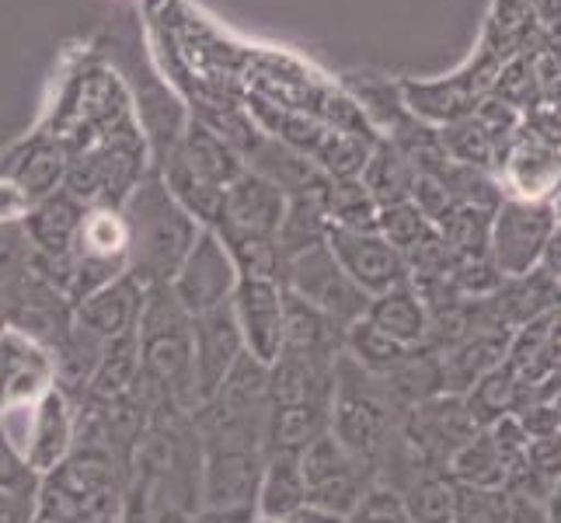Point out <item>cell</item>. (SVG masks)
<instances>
[{
	"label": "cell",
	"mask_w": 561,
	"mask_h": 523,
	"mask_svg": "<svg viewBox=\"0 0 561 523\" xmlns=\"http://www.w3.org/2000/svg\"><path fill=\"white\" fill-rule=\"evenodd\" d=\"M126 273L140 286H168L199 238V224L175 203L161 171H147L123 203Z\"/></svg>",
	"instance_id": "1"
},
{
	"label": "cell",
	"mask_w": 561,
	"mask_h": 523,
	"mask_svg": "<svg viewBox=\"0 0 561 523\" xmlns=\"http://www.w3.org/2000/svg\"><path fill=\"white\" fill-rule=\"evenodd\" d=\"M140 380L179 409H199L192 380V318L168 286H150L137 321Z\"/></svg>",
	"instance_id": "2"
},
{
	"label": "cell",
	"mask_w": 561,
	"mask_h": 523,
	"mask_svg": "<svg viewBox=\"0 0 561 523\" xmlns=\"http://www.w3.org/2000/svg\"><path fill=\"white\" fill-rule=\"evenodd\" d=\"M502 64H506L502 56H495L485 43H478L471 60L460 64L447 77H436V81L404 77V81H398L401 102L415 120L430 126H450L457 120H468V115H474V109L492 94V84Z\"/></svg>",
	"instance_id": "3"
},
{
	"label": "cell",
	"mask_w": 561,
	"mask_h": 523,
	"mask_svg": "<svg viewBox=\"0 0 561 523\" xmlns=\"http://www.w3.org/2000/svg\"><path fill=\"white\" fill-rule=\"evenodd\" d=\"M387 395L380 377H370L350 360H335V387H332V422L328 430L345 451L359 461H370L387 433Z\"/></svg>",
	"instance_id": "4"
},
{
	"label": "cell",
	"mask_w": 561,
	"mask_h": 523,
	"mask_svg": "<svg viewBox=\"0 0 561 523\" xmlns=\"http://www.w3.org/2000/svg\"><path fill=\"white\" fill-rule=\"evenodd\" d=\"M554 230H558V217L551 200H519V196L502 200V206L492 217V241H489V255L502 280H519L540 269V259H545V248Z\"/></svg>",
	"instance_id": "5"
},
{
	"label": "cell",
	"mask_w": 561,
	"mask_h": 523,
	"mask_svg": "<svg viewBox=\"0 0 561 523\" xmlns=\"http://www.w3.org/2000/svg\"><path fill=\"white\" fill-rule=\"evenodd\" d=\"M283 286L311 307H318V311L324 318H332L339 328H350L353 321L366 318V307H370V297L345 276V269L332 255L328 241L304 251L297 259H289Z\"/></svg>",
	"instance_id": "6"
},
{
	"label": "cell",
	"mask_w": 561,
	"mask_h": 523,
	"mask_svg": "<svg viewBox=\"0 0 561 523\" xmlns=\"http://www.w3.org/2000/svg\"><path fill=\"white\" fill-rule=\"evenodd\" d=\"M238 283H241V273L234 259H230L227 245L220 241L217 230L203 227L196 245L188 248L185 262L179 265L175 280L168 283V289L185 307V315L196 318V315L217 311V307L230 304Z\"/></svg>",
	"instance_id": "7"
},
{
	"label": "cell",
	"mask_w": 561,
	"mask_h": 523,
	"mask_svg": "<svg viewBox=\"0 0 561 523\" xmlns=\"http://www.w3.org/2000/svg\"><path fill=\"white\" fill-rule=\"evenodd\" d=\"M286 213V196L255 171H241L224 189L220 213L209 230H217L220 241H276V230Z\"/></svg>",
	"instance_id": "8"
},
{
	"label": "cell",
	"mask_w": 561,
	"mask_h": 523,
	"mask_svg": "<svg viewBox=\"0 0 561 523\" xmlns=\"http://www.w3.org/2000/svg\"><path fill=\"white\" fill-rule=\"evenodd\" d=\"M56 356L22 325L0 328V416L28 409L56 387Z\"/></svg>",
	"instance_id": "9"
},
{
	"label": "cell",
	"mask_w": 561,
	"mask_h": 523,
	"mask_svg": "<svg viewBox=\"0 0 561 523\" xmlns=\"http://www.w3.org/2000/svg\"><path fill=\"white\" fill-rule=\"evenodd\" d=\"M244 353L262 366H273L286 339V289L273 280H244L230 297Z\"/></svg>",
	"instance_id": "10"
},
{
	"label": "cell",
	"mask_w": 561,
	"mask_h": 523,
	"mask_svg": "<svg viewBox=\"0 0 561 523\" xmlns=\"http://www.w3.org/2000/svg\"><path fill=\"white\" fill-rule=\"evenodd\" d=\"M328 248H332V255L345 269V276H350L370 300L387 294V289L412 283L409 262H404L401 251L394 245H387L377 230L332 227L328 230Z\"/></svg>",
	"instance_id": "11"
},
{
	"label": "cell",
	"mask_w": 561,
	"mask_h": 523,
	"mask_svg": "<svg viewBox=\"0 0 561 523\" xmlns=\"http://www.w3.org/2000/svg\"><path fill=\"white\" fill-rule=\"evenodd\" d=\"M241 356H244V342L230 304L192 318V380H196L199 405H206L220 391Z\"/></svg>",
	"instance_id": "12"
},
{
	"label": "cell",
	"mask_w": 561,
	"mask_h": 523,
	"mask_svg": "<svg viewBox=\"0 0 561 523\" xmlns=\"http://www.w3.org/2000/svg\"><path fill=\"white\" fill-rule=\"evenodd\" d=\"M77 443V416L70 395L64 387H49V391L32 405L28 412V433L22 440V451L38 478L53 475L60 464L73 454Z\"/></svg>",
	"instance_id": "13"
},
{
	"label": "cell",
	"mask_w": 561,
	"mask_h": 523,
	"mask_svg": "<svg viewBox=\"0 0 561 523\" xmlns=\"http://www.w3.org/2000/svg\"><path fill=\"white\" fill-rule=\"evenodd\" d=\"M474 433L478 425L460 395H433L415 401L409 416V443L430 461H450Z\"/></svg>",
	"instance_id": "14"
},
{
	"label": "cell",
	"mask_w": 561,
	"mask_h": 523,
	"mask_svg": "<svg viewBox=\"0 0 561 523\" xmlns=\"http://www.w3.org/2000/svg\"><path fill=\"white\" fill-rule=\"evenodd\" d=\"M144 297H147V286H140L126 273L73 304V328H81L84 336L99 342L133 336L144 311Z\"/></svg>",
	"instance_id": "15"
},
{
	"label": "cell",
	"mask_w": 561,
	"mask_h": 523,
	"mask_svg": "<svg viewBox=\"0 0 561 523\" xmlns=\"http://www.w3.org/2000/svg\"><path fill=\"white\" fill-rule=\"evenodd\" d=\"M510 356V332L499 328H474V332L460 336L443 353H436V374L443 395H468L471 387L502 366Z\"/></svg>",
	"instance_id": "16"
},
{
	"label": "cell",
	"mask_w": 561,
	"mask_h": 523,
	"mask_svg": "<svg viewBox=\"0 0 561 523\" xmlns=\"http://www.w3.org/2000/svg\"><path fill=\"white\" fill-rule=\"evenodd\" d=\"M88 217V206L77 203L67 189H56L53 196L28 206L22 217V235L28 241V255L38 259H64L73 251L77 235H81Z\"/></svg>",
	"instance_id": "17"
},
{
	"label": "cell",
	"mask_w": 561,
	"mask_h": 523,
	"mask_svg": "<svg viewBox=\"0 0 561 523\" xmlns=\"http://www.w3.org/2000/svg\"><path fill=\"white\" fill-rule=\"evenodd\" d=\"M67 168H70L67 150L56 144L46 129H38L0 161V179L14 182L32 203H38L53 196L56 189H64Z\"/></svg>",
	"instance_id": "18"
},
{
	"label": "cell",
	"mask_w": 561,
	"mask_h": 523,
	"mask_svg": "<svg viewBox=\"0 0 561 523\" xmlns=\"http://www.w3.org/2000/svg\"><path fill=\"white\" fill-rule=\"evenodd\" d=\"M499 179L519 200H551L554 189L561 185V147L519 129Z\"/></svg>",
	"instance_id": "19"
},
{
	"label": "cell",
	"mask_w": 561,
	"mask_h": 523,
	"mask_svg": "<svg viewBox=\"0 0 561 523\" xmlns=\"http://www.w3.org/2000/svg\"><path fill=\"white\" fill-rule=\"evenodd\" d=\"M168 161H179L188 174H196L199 182L220 189V192L244 171L241 154L230 144H224L209 126H203L199 120H192V115H188L185 133H182L175 154H171Z\"/></svg>",
	"instance_id": "20"
},
{
	"label": "cell",
	"mask_w": 561,
	"mask_h": 523,
	"mask_svg": "<svg viewBox=\"0 0 561 523\" xmlns=\"http://www.w3.org/2000/svg\"><path fill=\"white\" fill-rule=\"evenodd\" d=\"M366 321L374 328H380L383 336H391L394 342L409 345V349H430L433 339V318H430V307L419 297V289L409 286H398V289H387V294L374 297L370 307H366Z\"/></svg>",
	"instance_id": "21"
},
{
	"label": "cell",
	"mask_w": 561,
	"mask_h": 523,
	"mask_svg": "<svg viewBox=\"0 0 561 523\" xmlns=\"http://www.w3.org/2000/svg\"><path fill=\"white\" fill-rule=\"evenodd\" d=\"M307 507V481L297 454H265V468L255 496V516L294 520Z\"/></svg>",
	"instance_id": "22"
},
{
	"label": "cell",
	"mask_w": 561,
	"mask_h": 523,
	"mask_svg": "<svg viewBox=\"0 0 561 523\" xmlns=\"http://www.w3.org/2000/svg\"><path fill=\"white\" fill-rule=\"evenodd\" d=\"M540 29L545 25H540L530 0H492L478 43H485L495 56L510 60V56L524 53L537 43Z\"/></svg>",
	"instance_id": "23"
},
{
	"label": "cell",
	"mask_w": 561,
	"mask_h": 523,
	"mask_svg": "<svg viewBox=\"0 0 561 523\" xmlns=\"http://www.w3.org/2000/svg\"><path fill=\"white\" fill-rule=\"evenodd\" d=\"M513 464L499 454L492 443L489 430H478L463 447L447 461V478L460 489H474V492H495L506 489Z\"/></svg>",
	"instance_id": "24"
},
{
	"label": "cell",
	"mask_w": 561,
	"mask_h": 523,
	"mask_svg": "<svg viewBox=\"0 0 561 523\" xmlns=\"http://www.w3.org/2000/svg\"><path fill=\"white\" fill-rule=\"evenodd\" d=\"M342 353L350 356L359 371H366L370 377H394L404 363H409L412 356H419L422 349H409L394 342L391 336H383L380 328H374L366 318L353 321L350 328H345V339H342Z\"/></svg>",
	"instance_id": "25"
},
{
	"label": "cell",
	"mask_w": 561,
	"mask_h": 523,
	"mask_svg": "<svg viewBox=\"0 0 561 523\" xmlns=\"http://www.w3.org/2000/svg\"><path fill=\"white\" fill-rule=\"evenodd\" d=\"M140 384V345H137V332L105 342L99 363L88 377V391L99 401H123L133 395V387Z\"/></svg>",
	"instance_id": "26"
},
{
	"label": "cell",
	"mask_w": 561,
	"mask_h": 523,
	"mask_svg": "<svg viewBox=\"0 0 561 523\" xmlns=\"http://www.w3.org/2000/svg\"><path fill=\"white\" fill-rule=\"evenodd\" d=\"M415 168L404 154L380 137L370 150V161H366L359 182L366 185V192L374 196L377 206H394V203H409L412 200V185H415Z\"/></svg>",
	"instance_id": "27"
},
{
	"label": "cell",
	"mask_w": 561,
	"mask_h": 523,
	"mask_svg": "<svg viewBox=\"0 0 561 523\" xmlns=\"http://www.w3.org/2000/svg\"><path fill=\"white\" fill-rule=\"evenodd\" d=\"M321 196H324V192H321ZM321 196H294V200H286L283 224L276 230V248H279V255L286 262L328 241V230H332V224H328V213H324Z\"/></svg>",
	"instance_id": "28"
},
{
	"label": "cell",
	"mask_w": 561,
	"mask_h": 523,
	"mask_svg": "<svg viewBox=\"0 0 561 523\" xmlns=\"http://www.w3.org/2000/svg\"><path fill=\"white\" fill-rule=\"evenodd\" d=\"M468 412L474 419L478 430H489V425L502 416H510L519 409V398H524V384H519V374L510 363L495 366L492 374L481 377L468 395H460Z\"/></svg>",
	"instance_id": "29"
},
{
	"label": "cell",
	"mask_w": 561,
	"mask_h": 523,
	"mask_svg": "<svg viewBox=\"0 0 561 523\" xmlns=\"http://www.w3.org/2000/svg\"><path fill=\"white\" fill-rule=\"evenodd\" d=\"M492 217H495L492 209L454 203L433 227H436V235L447 241V248L454 251L457 259H478V255H489Z\"/></svg>",
	"instance_id": "30"
},
{
	"label": "cell",
	"mask_w": 561,
	"mask_h": 523,
	"mask_svg": "<svg viewBox=\"0 0 561 523\" xmlns=\"http://www.w3.org/2000/svg\"><path fill=\"white\" fill-rule=\"evenodd\" d=\"M328 224L342 230H377V203L359 179H332L324 189Z\"/></svg>",
	"instance_id": "31"
},
{
	"label": "cell",
	"mask_w": 561,
	"mask_h": 523,
	"mask_svg": "<svg viewBox=\"0 0 561 523\" xmlns=\"http://www.w3.org/2000/svg\"><path fill=\"white\" fill-rule=\"evenodd\" d=\"M297 464H300V475L307 481V492H311V489L324 486V481L356 471L363 461L345 451L342 443L332 436V430H324L321 436H314L311 443H307V447L297 451Z\"/></svg>",
	"instance_id": "32"
},
{
	"label": "cell",
	"mask_w": 561,
	"mask_h": 523,
	"mask_svg": "<svg viewBox=\"0 0 561 523\" xmlns=\"http://www.w3.org/2000/svg\"><path fill=\"white\" fill-rule=\"evenodd\" d=\"M380 137H359V133L332 129L324 137V144L314 154V164L328 174V179H359L370 150Z\"/></svg>",
	"instance_id": "33"
},
{
	"label": "cell",
	"mask_w": 561,
	"mask_h": 523,
	"mask_svg": "<svg viewBox=\"0 0 561 523\" xmlns=\"http://www.w3.org/2000/svg\"><path fill=\"white\" fill-rule=\"evenodd\" d=\"M439 140H443V150H447V158L454 164L481 168V171H492L495 174V147H492V137H489V129L474 120V115H468V120H457L450 126H439Z\"/></svg>",
	"instance_id": "34"
},
{
	"label": "cell",
	"mask_w": 561,
	"mask_h": 523,
	"mask_svg": "<svg viewBox=\"0 0 561 523\" xmlns=\"http://www.w3.org/2000/svg\"><path fill=\"white\" fill-rule=\"evenodd\" d=\"M530 64L537 73V102L561 112V22L545 25L537 35V43L527 49Z\"/></svg>",
	"instance_id": "35"
},
{
	"label": "cell",
	"mask_w": 561,
	"mask_h": 523,
	"mask_svg": "<svg viewBox=\"0 0 561 523\" xmlns=\"http://www.w3.org/2000/svg\"><path fill=\"white\" fill-rule=\"evenodd\" d=\"M404 507H409L412 523H457V489L450 478L430 475L415 481Z\"/></svg>",
	"instance_id": "36"
},
{
	"label": "cell",
	"mask_w": 561,
	"mask_h": 523,
	"mask_svg": "<svg viewBox=\"0 0 561 523\" xmlns=\"http://www.w3.org/2000/svg\"><path fill=\"white\" fill-rule=\"evenodd\" d=\"M433 220L409 200V203H394V206H380L377 209V235L394 245L401 255L409 248H415L425 235H433Z\"/></svg>",
	"instance_id": "37"
},
{
	"label": "cell",
	"mask_w": 561,
	"mask_h": 523,
	"mask_svg": "<svg viewBox=\"0 0 561 523\" xmlns=\"http://www.w3.org/2000/svg\"><path fill=\"white\" fill-rule=\"evenodd\" d=\"M492 99L506 102L519 115H524L537 102V73H534V64H530V53L527 49L510 56V60L502 64L495 84H492Z\"/></svg>",
	"instance_id": "38"
},
{
	"label": "cell",
	"mask_w": 561,
	"mask_h": 523,
	"mask_svg": "<svg viewBox=\"0 0 561 523\" xmlns=\"http://www.w3.org/2000/svg\"><path fill=\"white\" fill-rule=\"evenodd\" d=\"M38 486H43V478L32 471L22 443L11 440V433L4 430V422H0V492L35 499Z\"/></svg>",
	"instance_id": "39"
},
{
	"label": "cell",
	"mask_w": 561,
	"mask_h": 523,
	"mask_svg": "<svg viewBox=\"0 0 561 523\" xmlns=\"http://www.w3.org/2000/svg\"><path fill=\"white\" fill-rule=\"evenodd\" d=\"M345 523H412V520H409V507H404V496L370 486L359 496L356 510L345 516Z\"/></svg>",
	"instance_id": "40"
},
{
	"label": "cell",
	"mask_w": 561,
	"mask_h": 523,
	"mask_svg": "<svg viewBox=\"0 0 561 523\" xmlns=\"http://www.w3.org/2000/svg\"><path fill=\"white\" fill-rule=\"evenodd\" d=\"M524 464L534 475H540L545 481H551V486H558V481H561V433L530 440L527 451H524Z\"/></svg>",
	"instance_id": "41"
},
{
	"label": "cell",
	"mask_w": 561,
	"mask_h": 523,
	"mask_svg": "<svg viewBox=\"0 0 561 523\" xmlns=\"http://www.w3.org/2000/svg\"><path fill=\"white\" fill-rule=\"evenodd\" d=\"M489 436H492V443L499 447V454L506 457V461L513 464V468H516L519 461H524V451H527L530 436L524 433V425H519L516 412H510V416L495 419V422L489 425Z\"/></svg>",
	"instance_id": "42"
},
{
	"label": "cell",
	"mask_w": 561,
	"mask_h": 523,
	"mask_svg": "<svg viewBox=\"0 0 561 523\" xmlns=\"http://www.w3.org/2000/svg\"><path fill=\"white\" fill-rule=\"evenodd\" d=\"M412 203L430 217L433 224L454 206V196L447 192V185H443L439 179H433V174H415V185H412Z\"/></svg>",
	"instance_id": "43"
},
{
	"label": "cell",
	"mask_w": 561,
	"mask_h": 523,
	"mask_svg": "<svg viewBox=\"0 0 561 523\" xmlns=\"http://www.w3.org/2000/svg\"><path fill=\"white\" fill-rule=\"evenodd\" d=\"M516 419H519V425H524V433L530 440L561 433V416L554 409V401H530V405H524V409L516 412Z\"/></svg>",
	"instance_id": "44"
},
{
	"label": "cell",
	"mask_w": 561,
	"mask_h": 523,
	"mask_svg": "<svg viewBox=\"0 0 561 523\" xmlns=\"http://www.w3.org/2000/svg\"><path fill=\"white\" fill-rule=\"evenodd\" d=\"M32 520H35V499L0 492V523H32Z\"/></svg>",
	"instance_id": "45"
},
{
	"label": "cell",
	"mask_w": 561,
	"mask_h": 523,
	"mask_svg": "<svg viewBox=\"0 0 561 523\" xmlns=\"http://www.w3.org/2000/svg\"><path fill=\"white\" fill-rule=\"evenodd\" d=\"M540 269L551 276V280H558L561 283V227L551 235V241H548V248H545V259H540Z\"/></svg>",
	"instance_id": "46"
},
{
	"label": "cell",
	"mask_w": 561,
	"mask_h": 523,
	"mask_svg": "<svg viewBox=\"0 0 561 523\" xmlns=\"http://www.w3.org/2000/svg\"><path fill=\"white\" fill-rule=\"evenodd\" d=\"M537 18H540V25H554L561 22V0H530Z\"/></svg>",
	"instance_id": "47"
},
{
	"label": "cell",
	"mask_w": 561,
	"mask_h": 523,
	"mask_svg": "<svg viewBox=\"0 0 561 523\" xmlns=\"http://www.w3.org/2000/svg\"><path fill=\"white\" fill-rule=\"evenodd\" d=\"M289 523H345V516H335V513H324V510H314V507H304Z\"/></svg>",
	"instance_id": "48"
},
{
	"label": "cell",
	"mask_w": 561,
	"mask_h": 523,
	"mask_svg": "<svg viewBox=\"0 0 561 523\" xmlns=\"http://www.w3.org/2000/svg\"><path fill=\"white\" fill-rule=\"evenodd\" d=\"M545 523H561V481H558L554 492L545 502Z\"/></svg>",
	"instance_id": "49"
},
{
	"label": "cell",
	"mask_w": 561,
	"mask_h": 523,
	"mask_svg": "<svg viewBox=\"0 0 561 523\" xmlns=\"http://www.w3.org/2000/svg\"><path fill=\"white\" fill-rule=\"evenodd\" d=\"M551 206H554V217H558V227H561V185L554 189V196H551Z\"/></svg>",
	"instance_id": "50"
},
{
	"label": "cell",
	"mask_w": 561,
	"mask_h": 523,
	"mask_svg": "<svg viewBox=\"0 0 561 523\" xmlns=\"http://www.w3.org/2000/svg\"><path fill=\"white\" fill-rule=\"evenodd\" d=\"M251 523H289V520H265V516H255Z\"/></svg>",
	"instance_id": "51"
},
{
	"label": "cell",
	"mask_w": 561,
	"mask_h": 523,
	"mask_svg": "<svg viewBox=\"0 0 561 523\" xmlns=\"http://www.w3.org/2000/svg\"><path fill=\"white\" fill-rule=\"evenodd\" d=\"M554 409H558V416H561V391L554 395Z\"/></svg>",
	"instance_id": "52"
},
{
	"label": "cell",
	"mask_w": 561,
	"mask_h": 523,
	"mask_svg": "<svg viewBox=\"0 0 561 523\" xmlns=\"http://www.w3.org/2000/svg\"><path fill=\"white\" fill-rule=\"evenodd\" d=\"M32 523H53V520H43V516H35Z\"/></svg>",
	"instance_id": "53"
}]
</instances>
